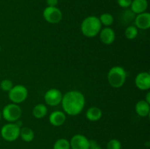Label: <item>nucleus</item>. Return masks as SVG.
<instances>
[{
    "label": "nucleus",
    "instance_id": "1",
    "mask_svg": "<svg viewBox=\"0 0 150 149\" xmlns=\"http://www.w3.org/2000/svg\"><path fill=\"white\" fill-rule=\"evenodd\" d=\"M61 103L66 113L69 115H77L83 110L85 98L83 93L79 91H70L62 96Z\"/></svg>",
    "mask_w": 150,
    "mask_h": 149
},
{
    "label": "nucleus",
    "instance_id": "7",
    "mask_svg": "<svg viewBox=\"0 0 150 149\" xmlns=\"http://www.w3.org/2000/svg\"><path fill=\"white\" fill-rule=\"evenodd\" d=\"M42 16L48 23L56 24L62 19V13L57 7H47L43 10Z\"/></svg>",
    "mask_w": 150,
    "mask_h": 149
},
{
    "label": "nucleus",
    "instance_id": "20",
    "mask_svg": "<svg viewBox=\"0 0 150 149\" xmlns=\"http://www.w3.org/2000/svg\"><path fill=\"white\" fill-rule=\"evenodd\" d=\"M99 20L100 21L101 24L103 26L108 27L114 23V17L110 13H103L99 18Z\"/></svg>",
    "mask_w": 150,
    "mask_h": 149
},
{
    "label": "nucleus",
    "instance_id": "23",
    "mask_svg": "<svg viewBox=\"0 0 150 149\" xmlns=\"http://www.w3.org/2000/svg\"><path fill=\"white\" fill-rule=\"evenodd\" d=\"M107 149H121L122 148V144L120 143V140H117V139H111V140L108 141L107 143L106 146Z\"/></svg>",
    "mask_w": 150,
    "mask_h": 149
},
{
    "label": "nucleus",
    "instance_id": "18",
    "mask_svg": "<svg viewBox=\"0 0 150 149\" xmlns=\"http://www.w3.org/2000/svg\"><path fill=\"white\" fill-rule=\"evenodd\" d=\"M20 137L25 142H32L35 137V133L33 130L29 127H23L20 130Z\"/></svg>",
    "mask_w": 150,
    "mask_h": 149
},
{
    "label": "nucleus",
    "instance_id": "5",
    "mask_svg": "<svg viewBox=\"0 0 150 149\" xmlns=\"http://www.w3.org/2000/svg\"><path fill=\"white\" fill-rule=\"evenodd\" d=\"M21 108L19 105L15 103L8 104L4 106L1 112L3 118L10 123L18 121V119L21 116Z\"/></svg>",
    "mask_w": 150,
    "mask_h": 149
},
{
    "label": "nucleus",
    "instance_id": "21",
    "mask_svg": "<svg viewBox=\"0 0 150 149\" xmlns=\"http://www.w3.org/2000/svg\"><path fill=\"white\" fill-rule=\"evenodd\" d=\"M125 35L127 39L130 40L135 39L138 35V29L134 26H128L125 31Z\"/></svg>",
    "mask_w": 150,
    "mask_h": 149
},
{
    "label": "nucleus",
    "instance_id": "19",
    "mask_svg": "<svg viewBox=\"0 0 150 149\" xmlns=\"http://www.w3.org/2000/svg\"><path fill=\"white\" fill-rule=\"evenodd\" d=\"M53 149H70V141L64 138H60L54 143Z\"/></svg>",
    "mask_w": 150,
    "mask_h": 149
},
{
    "label": "nucleus",
    "instance_id": "27",
    "mask_svg": "<svg viewBox=\"0 0 150 149\" xmlns=\"http://www.w3.org/2000/svg\"><path fill=\"white\" fill-rule=\"evenodd\" d=\"M145 101H146L147 103L150 104V92H148V93H146V99H145Z\"/></svg>",
    "mask_w": 150,
    "mask_h": 149
},
{
    "label": "nucleus",
    "instance_id": "10",
    "mask_svg": "<svg viewBox=\"0 0 150 149\" xmlns=\"http://www.w3.org/2000/svg\"><path fill=\"white\" fill-rule=\"evenodd\" d=\"M135 83L138 89L146 91L150 89V74L149 72H142L136 75Z\"/></svg>",
    "mask_w": 150,
    "mask_h": 149
},
{
    "label": "nucleus",
    "instance_id": "4",
    "mask_svg": "<svg viewBox=\"0 0 150 149\" xmlns=\"http://www.w3.org/2000/svg\"><path fill=\"white\" fill-rule=\"evenodd\" d=\"M21 127L15 123H9L1 129V136L7 142H13L20 137Z\"/></svg>",
    "mask_w": 150,
    "mask_h": 149
},
{
    "label": "nucleus",
    "instance_id": "25",
    "mask_svg": "<svg viewBox=\"0 0 150 149\" xmlns=\"http://www.w3.org/2000/svg\"><path fill=\"white\" fill-rule=\"evenodd\" d=\"M89 149H102L100 145L98 143V142L95 140H89Z\"/></svg>",
    "mask_w": 150,
    "mask_h": 149
},
{
    "label": "nucleus",
    "instance_id": "16",
    "mask_svg": "<svg viewBox=\"0 0 150 149\" xmlns=\"http://www.w3.org/2000/svg\"><path fill=\"white\" fill-rule=\"evenodd\" d=\"M102 110L97 107H92L87 110L86 117L90 121H98L102 117Z\"/></svg>",
    "mask_w": 150,
    "mask_h": 149
},
{
    "label": "nucleus",
    "instance_id": "2",
    "mask_svg": "<svg viewBox=\"0 0 150 149\" xmlns=\"http://www.w3.org/2000/svg\"><path fill=\"white\" fill-rule=\"evenodd\" d=\"M102 27L99 18L96 16H88L82 21L81 30L86 37H94L100 33Z\"/></svg>",
    "mask_w": 150,
    "mask_h": 149
},
{
    "label": "nucleus",
    "instance_id": "14",
    "mask_svg": "<svg viewBox=\"0 0 150 149\" xmlns=\"http://www.w3.org/2000/svg\"><path fill=\"white\" fill-rule=\"evenodd\" d=\"M148 7L147 0H133L131 3V11L135 14L144 13Z\"/></svg>",
    "mask_w": 150,
    "mask_h": 149
},
{
    "label": "nucleus",
    "instance_id": "26",
    "mask_svg": "<svg viewBox=\"0 0 150 149\" xmlns=\"http://www.w3.org/2000/svg\"><path fill=\"white\" fill-rule=\"evenodd\" d=\"M48 7H56L58 4V0H46Z\"/></svg>",
    "mask_w": 150,
    "mask_h": 149
},
{
    "label": "nucleus",
    "instance_id": "28",
    "mask_svg": "<svg viewBox=\"0 0 150 149\" xmlns=\"http://www.w3.org/2000/svg\"><path fill=\"white\" fill-rule=\"evenodd\" d=\"M1 117H2V115H1V111H0V120H1Z\"/></svg>",
    "mask_w": 150,
    "mask_h": 149
},
{
    "label": "nucleus",
    "instance_id": "24",
    "mask_svg": "<svg viewBox=\"0 0 150 149\" xmlns=\"http://www.w3.org/2000/svg\"><path fill=\"white\" fill-rule=\"evenodd\" d=\"M132 1L133 0H117V3L120 7L122 8H127L131 5Z\"/></svg>",
    "mask_w": 150,
    "mask_h": 149
},
{
    "label": "nucleus",
    "instance_id": "3",
    "mask_svg": "<svg viewBox=\"0 0 150 149\" xmlns=\"http://www.w3.org/2000/svg\"><path fill=\"white\" fill-rule=\"evenodd\" d=\"M127 73L123 67L115 66L110 69L108 73V83L115 89L121 88L125 83Z\"/></svg>",
    "mask_w": 150,
    "mask_h": 149
},
{
    "label": "nucleus",
    "instance_id": "29",
    "mask_svg": "<svg viewBox=\"0 0 150 149\" xmlns=\"http://www.w3.org/2000/svg\"><path fill=\"white\" fill-rule=\"evenodd\" d=\"M0 51H1V46H0Z\"/></svg>",
    "mask_w": 150,
    "mask_h": 149
},
{
    "label": "nucleus",
    "instance_id": "17",
    "mask_svg": "<svg viewBox=\"0 0 150 149\" xmlns=\"http://www.w3.org/2000/svg\"><path fill=\"white\" fill-rule=\"evenodd\" d=\"M47 112H48L47 107L43 104H38V105H35L32 110V114H33L34 117L36 118H39V119L45 117L47 115Z\"/></svg>",
    "mask_w": 150,
    "mask_h": 149
},
{
    "label": "nucleus",
    "instance_id": "11",
    "mask_svg": "<svg viewBox=\"0 0 150 149\" xmlns=\"http://www.w3.org/2000/svg\"><path fill=\"white\" fill-rule=\"evenodd\" d=\"M136 27L140 29L146 30L150 27V14L149 13H144L138 14L135 18Z\"/></svg>",
    "mask_w": 150,
    "mask_h": 149
},
{
    "label": "nucleus",
    "instance_id": "9",
    "mask_svg": "<svg viewBox=\"0 0 150 149\" xmlns=\"http://www.w3.org/2000/svg\"><path fill=\"white\" fill-rule=\"evenodd\" d=\"M71 149H89V140L82 134H75L70 141Z\"/></svg>",
    "mask_w": 150,
    "mask_h": 149
},
{
    "label": "nucleus",
    "instance_id": "8",
    "mask_svg": "<svg viewBox=\"0 0 150 149\" xmlns=\"http://www.w3.org/2000/svg\"><path fill=\"white\" fill-rule=\"evenodd\" d=\"M44 99L47 105L50 106H57L61 104L62 99V93L57 89H51L47 91L44 96Z\"/></svg>",
    "mask_w": 150,
    "mask_h": 149
},
{
    "label": "nucleus",
    "instance_id": "6",
    "mask_svg": "<svg viewBox=\"0 0 150 149\" xmlns=\"http://www.w3.org/2000/svg\"><path fill=\"white\" fill-rule=\"evenodd\" d=\"M28 96V90L23 85H16L8 91V97L13 103L19 104L26 100Z\"/></svg>",
    "mask_w": 150,
    "mask_h": 149
},
{
    "label": "nucleus",
    "instance_id": "22",
    "mask_svg": "<svg viewBox=\"0 0 150 149\" xmlns=\"http://www.w3.org/2000/svg\"><path fill=\"white\" fill-rule=\"evenodd\" d=\"M13 87V82L10 80H8V79H4V80H1V83H0V88L4 91H10Z\"/></svg>",
    "mask_w": 150,
    "mask_h": 149
},
{
    "label": "nucleus",
    "instance_id": "12",
    "mask_svg": "<svg viewBox=\"0 0 150 149\" xmlns=\"http://www.w3.org/2000/svg\"><path fill=\"white\" fill-rule=\"evenodd\" d=\"M115 32L111 28L105 27L100 30V39L101 42L105 45H111L115 40Z\"/></svg>",
    "mask_w": 150,
    "mask_h": 149
},
{
    "label": "nucleus",
    "instance_id": "15",
    "mask_svg": "<svg viewBox=\"0 0 150 149\" xmlns=\"http://www.w3.org/2000/svg\"><path fill=\"white\" fill-rule=\"evenodd\" d=\"M136 112L139 116L146 117L150 112V105L145 100H140L136 105Z\"/></svg>",
    "mask_w": 150,
    "mask_h": 149
},
{
    "label": "nucleus",
    "instance_id": "13",
    "mask_svg": "<svg viewBox=\"0 0 150 149\" xmlns=\"http://www.w3.org/2000/svg\"><path fill=\"white\" fill-rule=\"evenodd\" d=\"M66 121V115L63 112L59 110L54 111L49 115V122L54 127H60Z\"/></svg>",
    "mask_w": 150,
    "mask_h": 149
}]
</instances>
